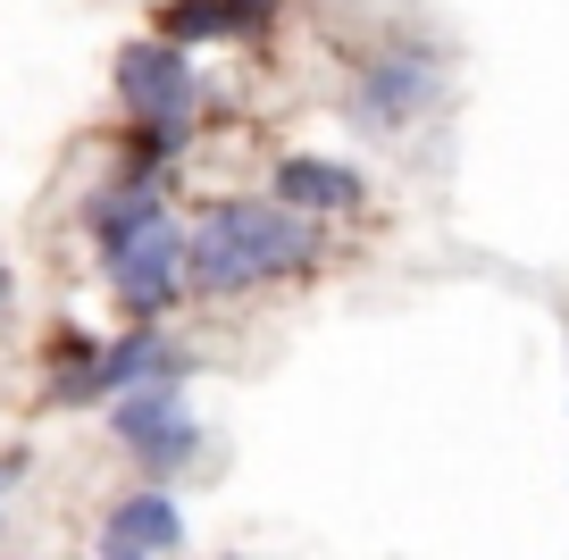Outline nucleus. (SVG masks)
<instances>
[{
    "instance_id": "nucleus-1",
    "label": "nucleus",
    "mask_w": 569,
    "mask_h": 560,
    "mask_svg": "<svg viewBox=\"0 0 569 560\" xmlns=\"http://www.w3.org/2000/svg\"><path fill=\"white\" fill-rule=\"evenodd\" d=\"M319 260V218L293 210V201H210L201 227L184 234V284L210 301L260 293L277 277H302Z\"/></svg>"
},
{
    "instance_id": "nucleus-2",
    "label": "nucleus",
    "mask_w": 569,
    "mask_h": 560,
    "mask_svg": "<svg viewBox=\"0 0 569 560\" xmlns=\"http://www.w3.org/2000/svg\"><path fill=\"white\" fill-rule=\"evenodd\" d=\"M118 101L142 126V176H160L168 151H184L201 126V76L184 42H126L118 51Z\"/></svg>"
},
{
    "instance_id": "nucleus-3",
    "label": "nucleus",
    "mask_w": 569,
    "mask_h": 560,
    "mask_svg": "<svg viewBox=\"0 0 569 560\" xmlns=\"http://www.w3.org/2000/svg\"><path fill=\"white\" fill-rule=\"evenodd\" d=\"M101 260H109V293H118L126 318H160L168 301L184 293V227L168 210H151L126 234H109Z\"/></svg>"
},
{
    "instance_id": "nucleus-4",
    "label": "nucleus",
    "mask_w": 569,
    "mask_h": 560,
    "mask_svg": "<svg viewBox=\"0 0 569 560\" xmlns=\"http://www.w3.org/2000/svg\"><path fill=\"white\" fill-rule=\"evenodd\" d=\"M445 76H452V59L436 51V42H386L352 84V118L369 126V134H393V126L427 118V109L445 101Z\"/></svg>"
},
{
    "instance_id": "nucleus-5",
    "label": "nucleus",
    "mask_w": 569,
    "mask_h": 560,
    "mask_svg": "<svg viewBox=\"0 0 569 560\" xmlns=\"http://www.w3.org/2000/svg\"><path fill=\"white\" fill-rule=\"evenodd\" d=\"M142 377H184V351L160 334V318H134L109 351L76 343L68 360H59V377H51V402H109V393L142 386Z\"/></svg>"
},
{
    "instance_id": "nucleus-6",
    "label": "nucleus",
    "mask_w": 569,
    "mask_h": 560,
    "mask_svg": "<svg viewBox=\"0 0 569 560\" xmlns=\"http://www.w3.org/2000/svg\"><path fill=\"white\" fill-rule=\"evenodd\" d=\"M109 427L142 469H193L201 460V427L184 402V377H142V386L109 393Z\"/></svg>"
},
{
    "instance_id": "nucleus-7",
    "label": "nucleus",
    "mask_w": 569,
    "mask_h": 560,
    "mask_svg": "<svg viewBox=\"0 0 569 560\" xmlns=\"http://www.w3.org/2000/svg\"><path fill=\"white\" fill-rule=\"evenodd\" d=\"M268 184H277V201H293V210H310V218H327V210H360V201H369L360 168H343V159H310V151H284Z\"/></svg>"
},
{
    "instance_id": "nucleus-8",
    "label": "nucleus",
    "mask_w": 569,
    "mask_h": 560,
    "mask_svg": "<svg viewBox=\"0 0 569 560\" xmlns=\"http://www.w3.org/2000/svg\"><path fill=\"white\" fill-rule=\"evenodd\" d=\"M101 552L109 560H134V552H184V519L168 493H126L118 510L101 519Z\"/></svg>"
},
{
    "instance_id": "nucleus-9",
    "label": "nucleus",
    "mask_w": 569,
    "mask_h": 560,
    "mask_svg": "<svg viewBox=\"0 0 569 560\" xmlns=\"http://www.w3.org/2000/svg\"><path fill=\"white\" fill-rule=\"evenodd\" d=\"M18 477H26V452H9V460H0V493L18 486Z\"/></svg>"
},
{
    "instance_id": "nucleus-10",
    "label": "nucleus",
    "mask_w": 569,
    "mask_h": 560,
    "mask_svg": "<svg viewBox=\"0 0 569 560\" xmlns=\"http://www.w3.org/2000/svg\"><path fill=\"white\" fill-rule=\"evenodd\" d=\"M234 9H243V18H251V26H260V18H268V9H277V0H234Z\"/></svg>"
},
{
    "instance_id": "nucleus-11",
    "label": "nucleus",
    "mask_w": 569,
    "mask_h": 560,
    "mask_svg": "<svg viewBox=\"0 0 569 560\" xmlns=\"http://www.w3.org/2000/svg\"><path fill=\"white\" fill-rule=\"evenodd\" d=\"M0 310H9V268H0Z\"/></svg>"
}]
</instances>
